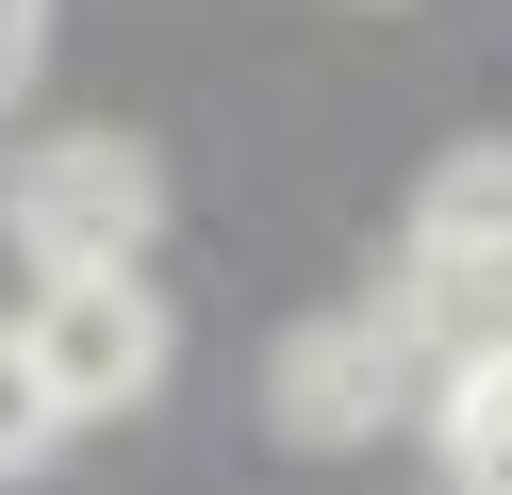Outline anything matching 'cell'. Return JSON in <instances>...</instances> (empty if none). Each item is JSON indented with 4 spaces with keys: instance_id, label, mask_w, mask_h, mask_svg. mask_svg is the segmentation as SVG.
Returning a JSON list of instances; mask_svg holds the SVG:
<instances>
[{
    "instance_id": "obj_1",
    "label": "cell",
    "mask_w": 512,
    "mask_h": 495,
    "mask_svg": "<svg viewBox=\"0 0 512 495\" xmlns=\"http://www.w3.org/2000/svg\"><path fill=\"white\" fill-rule=\"evenodd\" d=\"M0 215H17V248H34L50 281H83V264H133V248H149L166 165H149L133 132H50V149H17Z\"/></svg>"
},
{
    "instance_id": "obj_2",
    "label": "cell",
    "mask_w": 512,
    "mask_h": 495,
    "mask_svg": "<svg viewBox=\"0 0 512 495\" xmlns=\"http://www.w3.org/2000/svg\"><path fill=\"white\" fill-rule=\"evenodd\" d=\"M413 347H430V314H413V297H347V314L281 330V363H265V413L298 429V446H364V429H397V396H413Z\"/></svg>"
},
{
    "instance_id": "obj_3",
    "label": "cell",
    "mask_w": 512,
    "mask_h": 495,
    "mask_svg": "<svg viewBox=\"0 0 512 495\" xmlns=\"http://www.w3.org/2000/svg\"><path fill=\"white\" fill-rule=\"evenodd\" d=\"M397 297H413V314H479L463 347H496V330H512V149H446L430 182H413Z\"/></svg>"
},
{
    "instance_id": "obj_4",
    "label": "cell",
    "mask_w": 512,
    "mask_h": 495,
    "mask_svg": "<svg viewBox=\"0 0 512 495\" xmlns=\"http://www.w3.org/2000/svg\"><path fill=\"white\" fill-rule=\"evenodd\" d=\"M17 347L50 363V396H67V413H133V396L166 380V297H149L133 264H83V281H34Z\"/></svg>"
},
{
    "instance_id": "obj_5",
    "label": "cell",
    "mask_w": 512,
    "mask_h": 495,
    "mask_svg": "<svg viewBox=\"0 0 512 495\" xmlns=\"http://www.w3.org/2000/svg\"><path fill=\"white\" fill-rule=\"evenodd\" d=\"M50 429H67V396H50V363L17 347V330H0V479H17V462H34Z\"/></svg>"
},
{
    "instance_id": "obj_6",
    "label": "cell",
    "mask_w": 512,
    "mask_h": 495,
    "mask_svg": "<svg viewBox=\"0 0 512 495\" xmlns=\"http://www.w3.org/2000/svg\"><path fill=\"white\" fill-rule=\"evenodd\" d=\"M34 17L50 0H0V99H17V66H34Z\"/></svg>"
},
{
    "instance_id": "obj_7",
    "label": "cell",
    "mask_w": 512,
    "mask_h": 495,
    "mask_svg": "<svg viewBox=\"0 0 512 495\" xmlns=\"http://www.w3.org/2000/svg\"><path fill=\"white\" fill-rule=\"evenodd\" d=\"M496 380H512V330H496Z\"/></svg>"
}]
</instances>
